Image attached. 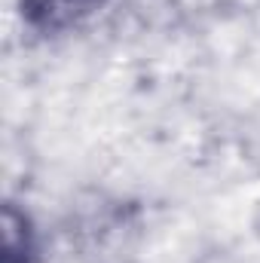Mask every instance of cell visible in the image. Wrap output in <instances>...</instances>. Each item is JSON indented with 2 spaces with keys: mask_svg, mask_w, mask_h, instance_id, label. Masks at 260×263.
Masks as SVG:
<instances>
[{
  "mask_svg": "<svg viewBox=\"0 0 260 263\" xmlns=\"http://www.w3.org/2000/svg\"><path fill=\"white\" fill-rule=\"evenodd\" d=\"M62 227L77 263H135L147 236V214L129 196L83 190L67 205Z\"/></svg>",
  "mask_w": 260,
  "mask_h": 263,
  "instance_id": "1",
  "label": "cell"
},
{
  "mask_svg": "<svg viewBox=\"0 0 260 263\" xmlns=\"http://www.w3.org/2000/svg\"><path fill=\"white\" fill-rule=\"evenodd\" d=\"M107 0H18V15L25 31L40 40H55L89 25Z\"/></svg>",
  "mask_w": 260,
  "mask_h": 263,
  "instance_id": "2",
  "label": "cell"
},
{
  "mask_svg": "<svg viewBox=\"0 0 260 263\" xmlns=\"http://www.w3.org/2000/svg\"><path fill=\"white\" fill-rule=\"evenodd\" d=\"M0 263H46L37 220L15 199H6L0 214Z\"/></svg>",
  "mask_w": 260,
  "mask_h": 263,
  "instance_id": "3",
  "label": "cell"
},
{
  "mask_svg": "<svg viewBox=\"0 0 260 263\" xmlns=\"http://www.w3.org/2000/svg\"><path fill=\"white\" fill-rule=\"evenodd\" d=\"M193 263H245V260L236 251L224 248V245H208V248H202L193 257Z\"/></svg>",
  "mask_w": 260,
  "mask_h": 263,
  "instance_id": "4",
  "label": "cell"
}]
</instances>
